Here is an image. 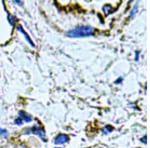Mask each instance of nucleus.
Returning <instances> with one entry per match:
<instances>
[{
  "instance_id": "nucleus-1",
  "label": "nucleus",
  "mask_w": 150,
  "mask_h": 148,
  "mask_svg": "<svg viewBox=\"0 0 150 148\" xmlns=\"http://www.w3.org/2000/svg\"><path fill=\"white\" fill-rule=\"evenodd\" d=\"M95 30L91 26L86 25H79L71 30L67 31V36L69 37H85V36H89L94 34Z\"/></svg>"
},
{
  "instance_id": "nucleus-2",
  "label": "nucleus",
  "mask_w": 150,
  "mask_h": 148,
  "mask_svg": "<svg viewBox=\"0 0 150 148\" xmlns=\"http://www.w3.org/2000/svg\"><path fill=\"white\" fill-rule=\"evenodd\" d=\"M29 132H32V133H34V134H38L43 140H45V133H44V131L42 130V128H39V127H36V126H34V127L30 128Z\"/></svg>"
},
{
  "instance_id": "nucleus-3",
  "label": "nucleus",
  "mask_w": 150,
  "mask_h": 148,
  "mask_svg": "<svg viewBox=\"0 0 150 148\" xmlns=\"http://www.w3.org/2000/svg\"><path fill=\"white\" fill-rule=\"evenodd\" d=\"M67 141H68V136L65 134H59L55 138V143L56 144H63V143H66Z\"/></svg>"
},
{
  "instance_id": "nucleus-4",
  "label": "nucleus",
  "mask_w": 150,
  "mask_h": 148,
  "mask_svg": "<svg viewBox=\"0 0 150 148\" xmlns=\"http://www.w3.org/2000/svg\"><path fill=\"white\" fill-rule=\"evenodd\" d=\"M19 118L22 121H26V122H30L32 120V117L30 115H28V114H26L25 112H23V111L19 112Z\"/></svg>"
},
{
  "instance_id": "nucleus-5",
  "label": "nucleus",
  "mask_w": 150,
  "mask_h": 148,
  "mask_svg": "<svg viewBox=\"0 0 150 148\" xmlns=\"http://www.w3.org/2000/svg\"><path fill=\"white\" fill-rule=\"evenodd\" d=\"M17 29H18V30H19V31H20V32H21V33H22V34L24 35V37H25V38H26V39H27V41H28V43H29V44H30L31 46H34V43H33V42H32V40H31V38H30V37H29V36H28V34H27V33H26V32H25V31H24V30H23L22 26H21V25H18V27H17Z\"/></svg>"
},
{
  "instance_id": "nucleus-6",
  "label": "nucleus",
  "mask_w": 150,
  "mask_h": 148,
  "mask_svg": "<svg viewBox=\"0 0 150 148\" xmlns=\"http://www.w3.org/2000/svg\"><path fill=\"white\" fill-rule=\"evenodd\" d=\"M0 134L2 135V136H7V131L5 129H2V128H0Z\"/></svg>"
},
{
  "instance_id": "nucleus-7",
  "label": "nucleus",
  "mask_w": 150,
  "mask_h": 148,
  "mask_svg": "<svg viewBox=\"0 0 150 148\" xmlns=\"http://www.w3.org/2000/svg\"><path fill=\"white\" fill-rule=\"evenodd\" d=\"M8 20H9V22H10L11 25H14V21H15V19H14L13 16H10V15H9V16H8Z\"/></svg>"
},
{
  "instance_id": "nucleus-8",
  "label": "nucleus",
  "mask_w": 150,
  "mask_h": 148,
  "mask_svg": "<svg viewBox=\"0 0 150 148\" xmlns=\"http://www.w3.org/2000/svg\"><path fill=\"white\" fill-rule=\"evenodd\" d=\"M137 10V5H135L134 7H133V9H132V11H131V13H130V16H133L134 15V13L136 12Z\"/></svg>"
},
{
  "instance_id": "nucleus-9",
  "label": "nucleus",
  "mask_w": 150,
  "mask_h": 148,
  "mask_svg": "<svg viewBox=\"0 0 150 148\" xmlns=\"http://www.w3.org/2000/svg\"><path fill=\"white\" fill-rule=\"evenodd\" d=\"M15 124L21 125V124H22V120H21L20 118H17V119H15Z\"/></svg>"
}]
</instances>
